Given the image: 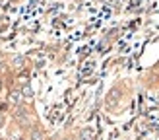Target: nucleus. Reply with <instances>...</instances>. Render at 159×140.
<instances>
[{"instance_id":"nucleus-3","label":"nucleus","mask_w":159,"mask_h":140,"mask_svg":"<svg viewBox=\"0 0 159 140\" xmlns=\"http://www.w3.org/2000/svg\"><path fill=\"white\" fill-rule=\"evenodd\" d=\"M0 90H2V82H0Z\"/></svg>"},{"instance_id":"nucleus-2","label":"nucleus","mask_w":159,"mask_h":140,"mask_svg":"<svg viewBox=\"0 0 159 140\" xmlns=\"http://www.w3.org/2000/svg\"><path fill=\"white\" fill-rule=\"evenodd\" d=\"M4 123V119H2V115H0V124H2Z\"/></svg>"},{"instance_id":"nucleus-1","label":"nucleus","mask_w":159,"mask_h":140,"mask_svg":"<svg viewBox=\"0 0 159 140\" xmlns=\"http://www.w3.org/2000/svg\"><path fill=\"white\" fill-rule=\"evenodd\" d=\"M18 99H20V96H18V93L14 91V93H12V101H14V103H16V101H18Z\"/></svg>"}]
</instances>
